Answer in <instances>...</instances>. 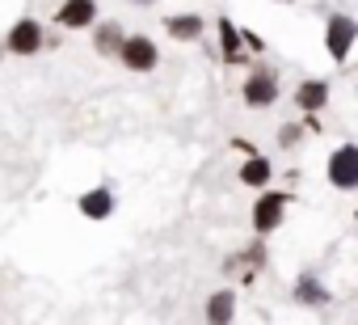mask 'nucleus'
Segmentation results:
<instances>
[{
  "instance_id": "nucleus-8",
  "label": "nucleus",
  "mask_w": 358,
  "mask_h": 325,
  "mask_svg": "<svg viewBox=\"0 0 358 325\" xmlns=\"http://www.w3.org/2000/svg\"><path fill=\"white\" fill-rule=\"evenodd\" d=\"M80 212H85L89 220H106V216L114 212V199H110V191H89V195L80 199Z\"/></svg>"
},
{
  "instance_id": "nucleus-16",
  "label": "nucleus",
  "mask_w": 358,
  "mask_h": 325,
  "mask_svg": "<svg viewBox=\"0 0 358 325\" xmlns=\"http://www.w3.org/2000/svg\"><path fill=\"white\" fill-rule=\"evenodd\" d=\"M135 5H148V0H135Z\"/></svg>"
},
{
  "instance_id": "nucleus-9",
  "label": "nucleus",
  "mask_w": 358,
  "mask_h": 325,
  "mask_svg": "<svg viewBox=\"0 0 358 325\" xmlns=\"http://www.w3.org/2000/svg\"><path fill=\"white\" fill-rule=\"evenodd\" d=\"M324 97H329V85H324V81H303L295 102H299L303 110H320V106H324Z\"/></svg>"
},
{
  "instance_id": "nucleus-2",
  "label": "nucleus",
  "mask_w": 358,
  "mask_h": 325,
  "mask_svg": "<svg viewBox=\"0 0 358 325\" xmlns=\"http://www.w3.org/2000/svg\"><path fill=\"white\" fill-rule=\"evenodd\" d=\"M118 60H122L131 72H148V68H156L160 55H156V43H148V39L135 34V39H122V43H118Z\"/></svg>"
},
{
  "instance_id": "nucleus-5",
  "label": "nucleus",
  "mask_w": 358,
  "mask_h": 325,
  "mask_svg": "<svg viewBox=\"0 0 358 325\" xmlns=\"http://www.w3.org/2000/svg\"><path fill=\"white\" fill-rule=\"evenodd\" d=\"M38 47H43V34H38V26H34V22H17V26L9 30V51L30 55V51H38Z\"/></svg>"
},
{
  "instance_id": "nucleus-1",
  "label": "nucleus",
  "mask_w": 358,
  "mask_h": 325,
  "mask_svg": "<svg viewBox=\"0 0 358 325\" xmlns=\"http://www.w3.org/2000/svg\"><path fill=\"white\" fill-rule=\"evenodd\" d=\"M329 182L337 191H354L358 186V148L354 144H345V148L333 152V160H329Z\"/></svg>"
},
{
  "instance_id": "nucleus-14",
  "label": "nucleus",
  "mask_w": 358,
  "mask_h": 325,
  "mask_svg": "<svg viewBox=\"0 0 358 325\" xmlns=\"http://www.w3.org/2000/svg\"><path fill=\"white\" fill-rule=\"evenodd\" d=\"M220 39H224V51L236 60V47H241V34H236V26L232 22H220Z\"/></svg>"
},
{
  "instance_id": "nucleus-7",
  "label": "nucleus",
  "mask_w": 358,
  "mask_h": 325,
  "mask_svg": "<svg viewBox=\"0 0 358 325\" xmlns=\"http://www.w3.org/2000/svg\"><path fill=\"white\" fill-rule=\"evenodd\" d=\"M93 18H97L93 0H68V5L59 9V26H89Z\"/></svg>"
},
{
  "instance_id": "nucleus-10",
  "label": "nucleus",
  "mask_w": 358,
  "mask_h": 325,
  "mask_svg": "<svg viewBox=\"0 0 358 325\" xmlns=\"http://www.w3.org/2000/svg\"><path fill=\"white\" fill-rule=\"evenodd\" d=\"M164 26H169V34H173V39H199L203 18H199V13H186V18H169Z\"/></svg>"
},
{
  "instance_id": "nucleus-12",
  "label": "nucleus",
  "mask_w": 358,
  "mask_h": 325,
  "mask_svg": "<svg viewBox=\"0 0 358 325\" xmlns=\"http://www.w3.org/2000/svg\"><path fill=\"white\" fill-rule=\"evenodd\" d=\"M207 317L211 321H232V291H215L211 304H207Z\"/></svg>"
},
{
  "instance_id": "nucleus-3",
  "label": "nucleus",
  "mask_w": 358,
  "mask_h": 325,
  "mask_svg": "<svg viewBox=\"0 0 358 325\" xmlns=\"http://www.w3.org/2000/svg\"><path fill=\"white\" fill-rule=\"evenodd\" d=\"M354 39H358V26H354V18H345V13L329 18V55H333L337 64H341V60L350 55Z\"/></svg>"
},
{
  "instance_id": "nucleus-13",
  "label": "nucleus",
  "mask_w": 358,
  "mask_h": 325,
  "mask_svg": "<svg viewBox=\"0 0 358 325\" xmlns=\"http://www.w3.org/2000/svg\"><path fill=\"white\" fill-rule=\"evenodd\" d=\"M241 178H245L249 186H266V182H270V165H266V160H262V156H253V160H249V165L241 170Z\"/></svg>"
},
{
  "instance_id": "nucleus-15",
  "label": "nucleus",
  "mask_w": 358,
  "mask_h": 325,
  "mask_svg": "<svg viewBox=\"0 0 358 325\" xmlns=\"http://www.w3.org/2000/svg\"><path fill=\"white\" fill-rule=\"evenodd\" d=\"M118 43H122V39H118V26H106V30H101V39H97V47H101V51H118Z\"/></svg>"
},
{
  "instance_id": "nucleus-4",
  "label": "nucleus",
  "mask_w": 358,
  "mask_h": 325,
  "mask_svg": "<svg viewBox=\"0 0 358 325\" xmlns=\"http://www.w3.org/2000/svg\"><path fill=\"white\" fill-rule=\"evenodd\" d=\"M282 207H287V195H262L257 207H253V228L257 233H274L282 224Z\"/></svg>"
},
{
  "instance_id": "nucleus-11",
  "label": "nucleus",
  "mask_w": 358,
  "mask_h": 325,
  "mask_svg": "<svg viewBox=\"0 0 358 325\" xmlns=\"http://www.w3.org/2000/svg\"><path fill=\"white\" fill-rule=\"evenodd\" d=\"M295 300H299V304H324V300H329V291H324L312 275H303V279L295 283Z\"/></svg>"
},
{
  "instance_id": "nucleus-6",
  "label": "nucleus",
  "mask_w": 358,
  "mask_h": 325,
  "mask_svg": "<svg viewBox=\"0 0 358 325\" xmlns=\"http://www.w3.org/2000/svg\"><path fill=\"white\" fill-rule=\"evenodd\" d=\"M274 97H278V85H274V76H270V72L249 76V85H245V102H249V106H270Z\"/></svg>"
}]
</instances>
